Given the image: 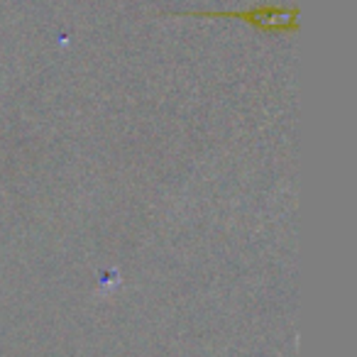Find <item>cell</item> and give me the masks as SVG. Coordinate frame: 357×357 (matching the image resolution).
Segmentation results:
<instances>
[{
	"label": "cell",
	"instance_id": "obj_1",
	"mask_svg": "<svg viewBox=\"0 0 357 357\" xmlns=\"http://www.w3.org/2000/svg\"><path fill=\"white\" fill-rule=\"evenodd\" d=\"M176 17H199V20H240L245 25L262 32H296L298 10L279 6H255L250 10H196V13H174Z\"/></svg>",
	"mask_w": 357,
	"mask_h": 357
}]
</instances>
